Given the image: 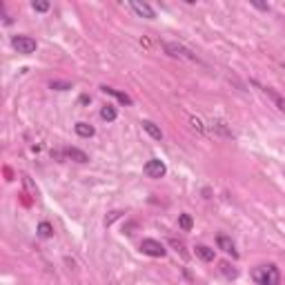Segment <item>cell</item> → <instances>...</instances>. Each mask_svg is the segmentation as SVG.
Listing matches in <instances>:
<instances>
[{
	"instance_id": "1",
	"label": "cell",
	"mask_w": 285,
	"mask_h": 285,
	"mask_svg": "<svg viewBox=\"0 0 285 285\" xmlns=\"http://www.w3.org/2000/svg\"><path fill=\"white\" fill-rule=\"evenodd\" d=\"M252 279L259 285H279L281 283V272L277 265L268 263V265H256L252 270Z\"/></svg>"
},
{
	"instance_id": "2",
	"label": "cell",
	"mask_w": 285,
	"mask_h": 285,
	"mask_svg": "<svg viewBox=\"0 0 285 285\" xmlns=\"http://www.w3.org/2000/svg\"><path fill=\"white\" fill-rule=\"evenodd\" d=\"M165 51H167V56H172V58H180V60H192V63H198L196 54H194L192 49H187V47L178 45V42H165Z\"/></svg>"
},
{
	"instance_id": "3",
	"label": "cell",
	"mask_w": 285,
	"mask_h": 285,
	"mask_svg": "<svg viewBox=\"0 0 285 285\" xmlns=\"http://www.w3.org/2000/svg\"><path fill=\"white\" fill-rule=\"evenodd\" d=\"M11 47H13V49H16L18 51V54H25V56H29V54H34V51H36V40H34V38H31V36H13L11 38Z\"/></svg>"
},
{
	"instance_id": "4",
	"label": "cell",
	"mask_w": 285,
	"mask_h": 285,
	"mask_svg": "<svg viewBox=\"0 0 285 285\" xmlns=\"http://www.w3.org/2000/svg\"><path fill=\"white\" fill-rule=\"evenodd\" d=\"M141 252L147 256H154V259H163L165 254H167V250H165L163 243H158V241L154 239H142L141 241Z\"/></svg>"
},
{
	"instance_id": "5",
	"label": "cell",
	"mask_w": 285,
	"mask_h": 285,
	"mask_svg": "<svg viewBox=\"0 0 285 285\" xmlns=\"http://www.w3.org/2000/svg\"><path fill=\"white\" fill-rule=\"evenodd\" d=\"M142 172H145L147 178H163L165 174H167V167H165V163L160 158H151L145 163Z\"/></svg>"
},
{
	"instance_id": "6",
	"label": "cell",
	"mask_w": 285,
	"mask_h": 285,
	"mask_svg": "<svg viewBox=\"0 0 285 285\" xmlns=\"http://www.w3.org/2000/svg\"><path fill=\"white\" fill-rule=\"evenodd\" d=\"M216 245H218V250H223L225 254H232V259H239V250H236L234 241H232L230 236L218 234V236H216Z\"/></svg>"
},
{
	"instance_id": "7",
	"label": "cell",
	"mask_w": 285,
	"mask_h": 285,
	"mask_svg": "<svg viewBox=\"0 0 285 285\" xmlns=\"http://www.w3.org/2000/svg\"><path fill=\"white\" fill-rule=\"evenodd\" d=\"M130 7L134 9V11L139 13L141 18H149V20H151V18H156V11H154V9H151L147 2H136V0H132Z\"/></svg>"
},
{
	"instance_id": "8",
	"label": "cell",
	"mask_w": 285,
	"mask_h": 285,
	"mask_svg": "<svg viewBox=\"0 0 285 285\" xmlns=\"http://www.w3.org/2000/svg\"><path fill=\"white\" fill-rule=\"evenodd\" d=\"M101 92H103V94H107V96H114V98H116V101H121L123 105H132V98L127 96L125 92H118V89L107 87V85H103V87H101Z\"/></svg>"
},
{
	"instance_id": "9",
	"label": "cell",
	"mask_w": 285,
	"mask_h": 285,
	"mask_svg": "<svg viewBox=\"0 0 285 285\" xmlns=\"http://www.w3.org/2000/svg\"><path fill=\"white\" fill-rule=\"evenodd\" d=\"M74 130H76V134H78L80 139H92V136L96 134V130H94V127L89 125V123H83V121H80V123H76V125H74Z\"/></svg>"
},
{
	"instance_id": "10",
	"label": "cell",
	"mask_w": 285,
	"mask_h": 285,
	"mask_svg": "<svg viewBox=\"0 0 285 285\" xmlns=\"http://www.w3.org/2000/svg\"><path fill=\"white\" fill-rule=\"evenodd\" d=\"M141 125H142V130H145L147 134H149L154 141H160V139H163V132H160V127L156 125V123H151V121H142Z\"/></svg>"
},
{
	"instance_id": "11",
	"label": "cell",
	"mask_w": 285,
	"mask_h": 285,
	"mask_svg": "<svg viewBox=\"0 0 285 285\" xmlns=\"http://www.w3.org/2000/svg\"><path fill=\"white\" fill-rule=\"evenodd\" d=\"M65 156H67V158H71V160H76V163H87V154H85V151H80V149H76V147H67V149H65Z\"/></svg>"
},
{
	"instance_id": "12",
	"label": "cell",
	"mask_w": 285,
	"mask_h": 285,
	"mask_svg": "<svg viewBox=\"0 0 285 285\" xmlns=\"http://www.w3.org/2000/svg\"><path fill=\"white\" fill-rule=\"evenodd\" d=\"M261 89H263V92L268 94V96H270V98H272V101H274V105H277V107H279V109H281V112L285 114V98L281 96V94H277V92H274L272 87H261Z\"/></svg>"
},
{
	"instance_id": "13",
	"label": "cell",
	"mask_w": 285,
	"mask_h": 285,
	"mask_svg": "<svg viewBox=\"0 0 285 285\" xmlns=\"http://www.w3.org/2000/svg\"><path fill=\"white\" fill-rule=\"evenodd\" d=\"M218 268H221L223 277H227V279H236V277H239V270H236L232 263H227V261H221V263H218Z\"/></svg>"
},
{
	"instance_id": "14",
	"label": "cell",
	"mask_w": 285,
	"mask_h": 285,
	"mask_svg": "<svg viewBox=\"0 0 285 285\" xmlns=\"http://www.w3.org/2000/svg\"><path fill=\"white\" fill-rule=\"evenodd\" d=\"M101 118H103V121H107V123H114L118 118L116 107H114V105H105V107L101 109Z\"/></svg>"
},
{
	"instance_id": "15",
	"label": "cell",
	"mask_w": 285,
	"mask_h": 285,
	"mask_svg": "<svg viewBox=\"0 0 285 285\" xmlns=\"http://www.w3.org/2000/svg\"><path fill=\"white\" fill-rule=\"evenodd\" d=\"M38 236H40V239H51V236H54V227H51V223H47V221L38 223Z\"/></svg>"
},
{
	"instance_id": "16",
	"label": "cell",
	"mask_w": 285,
	"mask_h": 285,
	"mask_svg": "<svg viewBox=\"0 0 285 285\" xmlns=\"http://www.w3.org/2000/svg\"><path fill=\"white\" fill-rule=\"evenodd\" d=\"M196 256L210 263V261H214V250L207 248V245H196Z\"/></svg>"
},
{
	"instance_id": "17",
	"label": "cell",
	"mask_w": 285,
	"mask_h": 285,
	"mask_svg": "<svg viewBox=\"0 0 285 285\" xmlns=\"http://www.w3.org/2000/svg\"><path fill=\"white\" fill-rule=\"evenodd\" d=\"M192 225H194L192 216H189V214H180V216H178V227H180V230L189 232V230H192Z\"/></svg>"
},
{
	"instance_id": "18",
	"label": "cell",
	"mask_w": 285,
	"mask_h": 285,
	"mask_svg": "<svg viewBox=\"0 0 285 285\" xmlns=\"http://www.w3.org/2000/svg\"><path fill=\"white\" fill-rule=\"evenodd\" d=\"M49 7H51V4L47 2V0H34V2H31V9H34V11H38V13L49 11Z\"/></svg>"
},
{
	"instance_id": "19",
	"label": "cell",
	"mask_w": 285,
	"mask_h": 285,
	"mask_svg": "<svg viewBox=\"0 0 285 285\" xmlns=\"http://www.w3.org/2000/svg\"><path fill=\"white\" fill-rule=\"evenodd\" d=\"M49 87L56 89V92H67V89H71V83H65V80H51Z\"/></svg>"
},
{
	"instance_id": "20",
	"label": "cell",
	"mask_w": 285,
	"mask_h": 285,
	"mask_svg": "<svg viewBox=\"0 0 285 285\" xmlns=\"http://www.w3.org/2000/svg\"><path fill=\"white\" fill-rule=\"evenodd\" d=\"M252 4H254L256 9H261V11H270V4H263V2H259V0H252Z\"/></svg>"
},
{
	"instance_id": "21",
	"label": "cell",
	"mask_w": 285,
	"mask_h": 285,
	"mask_svg": "<svg viewBox=\"0 0 285 285\" xmlns=\"http://www.w3.org/2000/svg\"><path fill=\"white\" fill-rule=\"evenodd\" d=\"M118 216H121V212H112V216L105 218V225H112V221H116Z\"/></svg>"
},
{
	"instance_id": "22",
	"label": "cell",
	"mask_w": 285,
	"mask_h": 285,
	"mask_svg": "<svg viewBox=\"0 0 285 285\" xmlns=\"http://www.w3.org/2000/svg\"><path fill=\"white\" fill-rule=\"evenodd\" d=\"M283 67H285V65H283Z\"/></svg>"
}]
</instances>
